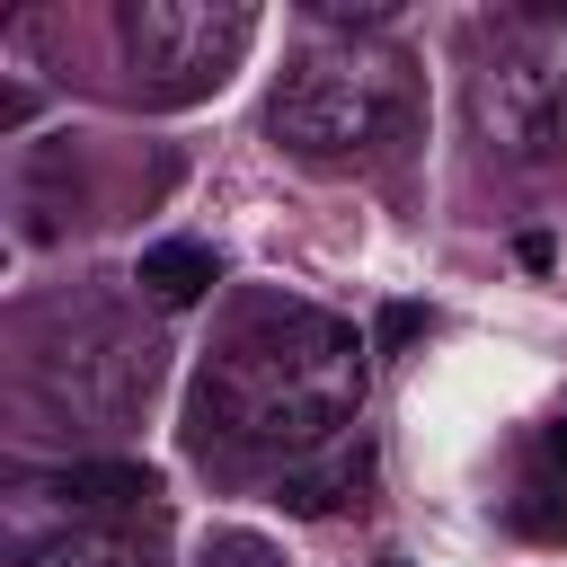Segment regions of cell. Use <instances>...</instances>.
<instances>
[{"instance_id": "6da1fadb", "label": "cell", "mask_w": 567, "mask_h": 567, "mask_svg": "<svg viewBox=\"0 0 567 567\" xmlns=\"http://www.w3.org/2000/svg\"><path fill=\"white\" fill-rule=\"evenodd\" d=\"M363 408V337L328 310H248L195 372V452L221 461H310Z\"/></svg>"}, {"instance_id": "7a4b0ae2", "label": "cell", "mask_w": 567, "mask_h": 567, "mask_svg": "<svg viewBox=\"0 0 567 567\" xmlns=\"http://www.w3.org/2000/svg\"><path fill=\"white\" fill-rule=\"evenodd\" d=\"M408 106H416V80H408V62L390 44H372V35H310L284 62V80H275L266 124H275V142L292 159L346 168V159L390 151L408 133Z\"/></svg>"}, {"instance_id": "3957f363", "label": "cell", "mask_w": 567, "mask_h": 567, "mask_svg": "<svg viewBox=\"0 0 567 567\" xmlns=\"http://www.w3.org/2000/svg\"><path fill=\"white\" fill-rule=\"evenodd\" d=\"M248 44H257L248 0H133L124 9V53H133V71H151V89L168 106L221 89Z\"/></svg>"}, {"instance_id": "277c9868", "label": "cell", "mask_w": 567, "mask_h": 567, "mask_svg": "<svg viewBox=\"0 0 567 567\" xmlns=\"http://www.w3.org/2000/svg\"><path fill=\"white\" fill-rule=\"evenodd\" d=\"M478 124L514 159H558L567 151V27H523L478 62Z\"/></svg>"}, {"instance_id": "5b68a950", "label": "cell", "mask_w": 567, "mask_h": 567, "mask_svg": "<svg viewBox=\"0 0 567 567\" xmlns=\"http://www.w3.org/2000/svg\"><path fill=\"white\" fill-rule=\"evenodd\" d=\"M35 381H44V399H53V408L115 425V416H133V408L159 390V337H142V328H124V319L89 310V319H71V328H53V337H44Z\"/></svg>"}, {"instance_id": "8992f818", "label": "cell", "mask_w": 567, "mask_h": 567, "mask_svg": "<svg viewBox=\"0 0 567 567\" xmlns=\"http://www.w3.org/2000/svg\"><path fill=\"white\" fill-rule=\"evenodd\" d=\"M18 567H168V549H159V532H151V523L106 514V523H71V532L35 540Z\"/></svg>"}, {"instance_id": "52a82bcc", "label": "cell", "mask_w": 567, "mask_h": 567, "mask_svg": "<svg viewBox=\"0 0 567 567\" xmlns=\"http://www.w3.org/2000/svg\"><path fill=\"white\" fill-rule=\"evenodd\" d=\"M133 284H142L159 310H186V301H204V292L221 284V266H213V248H195V239H159V248H142Z\"/></svg>"}, {"instance_id": "ba28073f", "label": "cell", "mask_w": 567, "mask_h": 567, "mask_svg": "<svg viewBox=\"0 0 567 567\" xmlns=\"http://www.w3.org/2000/svg\"><path fill=\"white\" fill-rule=\"evenodd\" d=\"M53 496H71L80 514H97V523H106V514L151 505V496H159V478H151V470H133V461H80V470H62V478H53Z\"/></svg>"}, {"instance_id": "9c48e42d", "label": "cell", "mask_w": 567, "mask_h": 567, "mask_svg": "<svg viewBox=\"0 0 567 567\" xmlns=\"http://www.w3.org/2000/svg\"><path fill=\"white\" fill-rule=\"evenodd\" d=\"M523 523L540 532V540H567V416L532 443V461H523Z\"/></svg>"}, {"instance_id": "30bf717a", "label": "cell", "mask_w": 567, "mask_h": 567, "mask_svg": "<svg viewBox=\"0 0 567 567\" xmlns=\"http://www.w3.org/2000/svg\"><path fill=\"white\" fill-rule=\"evenodd\" d=\"M195 567H284V558H275V540H257V532H213V540L195 549Z\"/></svg>"}, {"instance_id": "8fae6325", "label": "cell", "mask_w": 567, "mask_h": 567, "mask_svg": "<svg viewBox=\"0 0 567 567\" xmlns=\"http://www.w3.org/2000/svg\"><path fill=\"white\" fill-rule=\"evenodd\" d=\"M390 567H399V558H390Z\"/></svg>"}]
</instances>
